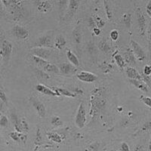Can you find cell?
<instances>
[{
  "label": "cell",
  "mask_w": 151,
  "mask_h": 151,
  "mask_svg": "<svg viewBox=\"0 0 151 151\" xmlns=\"http://www.w3.org/2000/svg\"><path fill=\"white\" fill-rule=\"evenodd\" d=\"M21 126L22 132L23 131H24V132H28V131H29V125H28L26 119L24 118L21 119Z\"/></svg>",
  "instance_id": "cell-40"
},
{
  "label": "cell",
  "mask_w": 151,
  "mask_h": 151,
  "mask_svg": "<svg viewBox=\"0 0 151 151\" xmlns=\"http://www.w3.org/2000/svg\"><path fill=\"white\" fill-rule=\"evenodd\" d=\"M140 101L144 102V104L146 105V106L150 107L151 99L150 97H146V96H144V95H141V96H140Z\"/></svg>",
  "instance_id": "cell-37"
},
{
  "label": "cell",
  "mask_w": 151,
  "mask_h": 151,
  "mask_svg": "<svg viewBox=\"0 0 151 151\" xmlns=\"http://www.w3.org/2000/svg\"><path fill=\"white\" fill-rule=\"evenodd\" d=\"M110 36L113 41H117L119 39V33L118 30H116V29H113L110 32Z\"/></svg>",
  "instance_id": "cell-39"
},
{
  "label": "cell",
  "mask_w": 151,
  "mask_h": 151,
  "mask_svg": "<svg viewBox=\"0 0 151 151\" xmlns=\"http://www.w3.org/2000/svg\"><path fill=\"white\" fill-rule=\"evenodd\" d=\"M0 100L3 101L5 104H8V101H7V97L5 95V93L4 92L3 90L0 88Z\"/></svg>",
  "instance_id": "cell-42"
},
{
  "label": "cell",
  "mask_w": 151,
  "mask_h": 151,
  "mask_svg": "<svg viewBox=\"0 0 151 151\" xmlns=\"http://www.w3.org/2000/svg\"><path fill=\"white\" fill-rule=\"evenodd\" d=\"M86 110L85 107V104L83 102H81L79 104V106L78 107L77 112L75 116V125L77 126L79 129H83L86 125Z\"/></svg>",
  "instance_id": "cell-2"
},
{
  "label": "cell",
  "mask_w": 151,
  "mask_h": 151,
  "mask_svg": "<svg viewBox=\"0 0 151 151\" xmlns=\"http://www.w3.org/2000/svg\"><path fill=\"white\" fill-rule=\"evenodd\" d=\"M9 125V119L5 116H2L0 118V127H5Z\"/></svg>",
  "instance_id": "cell-41"
},
{
  "label": "cell",
  "mask_w": 151,
  "mask_h": 151,
  "mask_svg": "<svg viewBox=\"0 0 151 151\" xmlns=\"http://www.w3.org/2000/svg\"><path fill=\"white\" fill-rule=\"evenodd\" d=\"M93 33H94V35H96V36H99V35L101 34V29H99V28L94 27V29H93Z\"/></svg>",
  "instance_id": "cell-49"
},
{
  "label": "cell",
  "mask_w": 151,
  "mask_h": 151,
  "mask_svg": "<svg viewBox=\"0 0 151 151\" xmlns=\"http://www.w3.org/2000/svg\"><path fill=\"white\" fill-rule=\"evenodd\" d=\"M5 105L6 104H5L3 101H2L0 100V111L1 112L5 111Z\"/></svg>",
  "instance_id": "cell-50"
},
{
  "label": "cell",
  "mask_w": 151,
  "mask_h": 151,
  "mask_svg": "<svg viewBox=\"0 0 151 151\" xmlns=\"http://www.w3.org/2000/svg\"><path fill=\"white\" fill-rule=\"evenodd\" d=\"M10 116L11 120H12V122L13 123V125H14L16 132H19V133H22V130H21V119H20V118L18 117L17 113H15V111H12V113H11Z\"/></svg>",
  "instance_id": "cell-17"
},
{
  "label": "cell",
  "mask_w": 151,
  "mask_h": 151,
  "mask_svg": "<svg viewBox=\"0 0 151 151\" xmlns=\"http://www.w3.org/2000/svg\"><path fill=\"white\" fill-rule=\"evenodd\" d=\"M121 22L127 28H130L132 26V14L130 13H125L122 16Z\"/></svg>",
  "instance_id": "cell-26"
},
{
  "label": "cell",
  "mask_w": 151,
  "mask_h": 151,
  "mask_svg": "<svg viewBox=\"0 0 151 151\" xmlns=\"http://www.w3.org/2000/svg\"><path fill=\"white\" fill-rule=\"evenodd\" d=\"M29 99H30L32 105H33V106L35 108V110H36L38 115L40 116L41 118L45 117V114H46V109H45V105L43 104L37 98H36L34 96L31 97Z\"/></svg>",
  "instance_id": "cell-7"
},
{
  "label": "cell",
  "mask_w": 151,
  "mask_h": 151,
  "mask_svg": "<svg viewBox=\"0 0 151 151\" xmlns=\"http://www.w3.org/2000/svg\"><path fill=\"white\" fill-rule=\"evenodd\" d=\"M21 133H19V132H12L9 133V136H10V137L14 141H21Z\"/></svg>",
  "instance_id": "cell-36"
},
{
  "label": "cell",
  "mask_w": 151,
  "mask_h": 151,
  "mask_svg": "<svg viewBox=\"0 0 151 151\" xmlns=\"http://www.w3.org/2000/svg\"><path fill=\"white\" fill-rule=\"evenodd\" d=\"M66 44H67V41H66V39L64 36H62L61 34L58 35V36L55 37V42H54V45H55V48L57 49L61 50L64 49L66 46Z\"/></svg>",
  "instance_id": "cell-18"
},
{
  "label": "cell",
  "mask_w": 151,
  "mask_h": 151,
  "mask_svg": "<svg viewBox=\"0 0 151 151\" xmlns=\"http://www.w3.org/2000/svg\"><path fill=\"white\" fill-rule=\"evenodd\" d=\"M136 18H137V25L139 28V33L141 36H144L146 31V18L144 13L140 8H137L135 12Z\"/></svg>",
  "instance_id": "cell-6"
},
{
  "label": "cell",
  "mask_w": 151,
  "mask_h": 151,
  "mask_svg": "<svg viewBox=\"0 0 151 151\" xmlns=\"http://www.w3.org/2000/svg\"><path fill=\"white\" fill-rule=\"evenodd\" d=\"M107 151H116V150H107Z\"/></svg>",
  "instance_id": "cell-51"
},
{
  "label": "cell",
  "mask_w": 151,
  "mask_h": 151,
  "mask_svg": "<svg viewBox=\"0 0 151 151\" xmlns=\"http://www.w3.org/2000/svg\"><path fill=\"white\" fill-rule=\"evenodd\" d=\"M42 142V134H41V130L40 128H38L37 132H36V137L35 140V144L36 145H40Z\"/></svg>",
  "instance_id": "cell-38"
},
{
  "label": "cell",
  "mask_w": 151,
  "mask_h": 151,
  "mask_svg": "<svg viewBox=\"0 0 151 151\" xmlns=\"http://www.w3.org/2000/svg\"><path fill=\"white\" fill-rule=\"evenodd\" d=\"M149 130H150V121H149V122H147L146 123L144 124L142 127H141L139 130L137 131V132H136L134 134H141V132H142V133H144V132H146Z\"/></svg>",
  "instance_id": "cell-33"
},
{
  "label": "cell",
  "mask_w": 151,
  "mask_h": 151,
  "mask_svg": "<svg viewBox=\"0 0 151 151\" xmlns=\"http://www.w3.org/2000/svg\"><path fill=\"white\" fill-rule=\"evenodd\" d=\"M129 83L132 85L137 88V89L141 90L143 92L147 93L149 91V88L142 80H133V79H129Z\"/></svg>",
  "instance_id": "cell-20"
},
{
  "label": "cell",
  "mask_w": 151,
  "mask_h": 151,
  "mask_svg": "<svg viewBox=\"0 0 151 151\" xmlns=\"http://www.w3.org/2000/svg\"><path fill=\"white\" fill-rule=\"evenodd\" d=\"M12 49H13V46H12V44L10 42L5 40L2 42V48H1V50H0V53H1L2 58H3V60L6 63L10 60Z\"/></svg>",
  "instance_id": "cell-8"
},
{
  "label": "cell",
  "mask_w": 151,
  "mask_h": 151,
  "mask_svg": "<svg viewBox=\"0 0 151 151\" xmlns=\"http://www.w3.org/2000/svg\"><path fill=\"white\" fill-rule=\"evenodd\" d=\"M72 37L76 44H77V45L81 44L82 40H83V31H82L81 27L79 25L76 26L75 28L73 29Z\"/></svg>",
  "instance_id": "cell-15"
},
{
  "label": "cell",
  "mask_w": 151,
  "mask_h": 151,
  "mask_svg": "<svg viewBox=\"0 0 151 151\" xmlns=\"http://www.w3.org/2000/svg\"><path fill=\"white\" fill-rule=\"evenodd\" d=\"M117 51L116 52L115 54H113V57H114V59H115V61L116 63V64L118 65V67L121 69V70H123L124 67L125 66V62L124 58H122V56L119 54H117Z\"/></svg>",
  "instance_id": "cell-25"
},
{
  "label": "cell",
  "mask_w": 151,
  "mask_h": 151,
  "mask_svg": "<svg viewBox=\"0 0 151 151\" xmlns=\"http://www.w3.org/2000/svg\"><path fill=\"white\" fill-rule=\"evenodd\" d=\"M31 58H32V59H33V60L34 61V63L35 64H36V65H37L38 67H41V68H42V69H43V67H45V66H46L47 64L49 63L48 60H45L42 58H38V57L33 56V55H32V56H31Z\"/></svg>",
  "instance_id": "cell-28"
},
{
  "label": "cell",
  "mask_w": 151,
  "mask_h": 151,
  "mask_svg": "<svg viewBox=\"0 0 151 151\" xmlns=\"http://www.w3.org/2000/svg\"><path fill=\"white\" fill-rule=\"evenodd\" d=\"M124 57H125V62L129 64L130 65H134L136 64V58L134 57V54L132 52V49L130 48H128L125 50V53H124Z\"/></svg>",
  "instance_id": "cell-19"
},
{
  "label": "cell",
  "mask_w": 151,
  "mask_h": 151,
  "mask_svg": "<svg viewBox=\"0 0 151 151\" xmlns=\"http://www.w3.org/2000/svg\"><path fill=\"white\" fill-rule=\"evenodd\" d=\"M67 59L69 60V61L70 62V64H72L73 66H74L75 67H78L79 66V59H78L77 56L75 55L74 53H73L71 52V50L68 49L67 51Z\"/></svg>",
  "instance_id": "cell-22"
},
{
  "label": "cell",
  "mask_w": 151,
  "mask_h": 151,
  "mask_svg": "<svg viewBox=\"0 0 151 151\" xmlns=\"http://www.w3.org/2000/svg\"><path fill=\"white\" fill-rule=\"evenodd\" d=\"M100 143L98 141H94L91 143L88 146L86 147L85 151H98L99 149Z\"/></svg>",
  "instance_id": "cell-31"
},
{
  "label": "cell",
  "mask_w": 151,
  "mask_h": 151,
  "mask_svg": "<svg viewBox=\"0 0 151 151\" xmlns=\"http://www.w3.org/2000/svg\"><path fill=\"white\" fill-rule=\"evenodd\" d=\"M101 70L103 71L104 73H110L112 70H113V65L110 64V63H107V62H104L102 64V65L101 66Z\"/></svg>",
  "instance_id": "cell-32"
},
{
  "label": "cell",
  "mask_w": 151,
  "mask_h": 151,
  "mask_svg": "<svg viewBox=\"0 0 151 151\" xmlns=\"http://www.w3.org/2000/svg\"><path fill=\"white\" fill-rule=\"evenodd\" d=\"M119 151H130V148H129V146L128 145L127 143H122L120 148H119Z\"/></svg>",
  "instance_id": "cell-45"
},
{
  "label": "cell",
  "mask_w": 151,
  "mask_h": 151,
  "mask_svg": "<svg viewBox=\"0 0 151 151\" xmlns=\"http://www.w3.org/2000/svg\"><path fill=\"white\" fill-rule=\"evenodd\" d=\"M52 90H53L55 92L60 94V95H64V96L69 97V98H75V97L76 96L74 93L71 92V91L66 89V88H58V87H52Z\"/></svg>",
  "instance_id": "cell-23"
},
{
  "label": "cell",
  "mask_w": 151,
  "mask_h": 151,
  "mask_svg": "<svg viewBox=\"0 0 151 151\" xmlns=\"http://www.w3.org/2000/svg\"><path fill=\"white\" fill-rule=\"evenodd\" d=\"M126 75L129 77V79H133V80H142L141 75L138 73V71L135 68L132 67H126Z\"/></svg>",
  "instance_id": "cell-16"
},
{
  "label": "cell",
  "mask_w": 151,
  "mask_h": 151,
  "mask_svg": "<svg viewBox=\"0 0 151 151\" xmlns=\"http://www.w3.org/2000/svg\"><path fill=\"white\" fill-rule=\"evenodd\" d=\"M37 9L39 12H42V13H47V12H50L52 9V4L50 3L49 1L47 0H38V1H35Z\"/></svg>",
  "instance_id": "cell-12"
},
{
  "label": "cell",
  "mask_w": 151,
  "mask_h": 151,
  "mask_svg": "<svg viewBox=\"0 0 151 151\" xmlns=\"http://www.w3.org/2000/svg\"><path fill=\"white\" fill-rule=\"evenodd\" d=\"M88 27L92 29H94V27H97L96 24H95V22H94V19L93 17H89L88 19Z\"/></svg>",
  "instance_id": "cell-46"
},
{
  "label": "cell",
  "mask_w": 151,
  "mask_h": 151,
  "mask_svg": "<svg viewBox=\"0 0 151 151\" xmlns=\"http://www.w3.org/2000/svg\"><path fill=\"white\" fill-rule=\"evenodd\" d=\"M59 71L61 74L64 75H72L76 73L77 68L73 66L71 64H67V63H63L58 66Z\"/></svg>",
  "instance_id": "cell-11"
},
{
  "label": "cell",
  "mask_w": 151,
  "mask_h": 151,
  "mask_svg": "<svg viewBox=\"0 0 151 151\" xmlns=\"http://www.w3.org/2000/svg\"><path fill=\"white\" fill-rule=\"evenodd\" d=\"M104 5L105 12H106L107 18L108 20H111L112 17H113V11H112L110 2L108 1H104Z\"/></svg>",
  "instance_id": "cell-30"
},
{
  "label": "cell",
  "mask_w": 151,
  "mask_h": 151,
  "mask_svg": "<svg viewBox=\"0 0 151 151\" xmlns=\"http://www.w3.org/2000/svg\"><path fill=\"white\" fill-rule=\"evenodd\" d=\"M53 52L54 51L52 48H42V47H33L30 50V53L32 54V55L42 58L45 60L50 58V57L52 56Z\"/></svg>",
  "instance_id": "cell-3"
},
{
  "label": "cell",
  "mask_w": 151,
  "mask_h": 151,
  "mask_svg": "<svg viewBox=\"0 0 151 151\" xmlns=\"http://www.w3.org/2000/svg\"><path fill=\"white\" fill-rule=\"evenodd\" d=\"M36 88L38 91H40V93L45 94V95H48V96H60V94L55 92L53 90L49 88V87L44 86L42 84H38L36 86Z\"/></svg>",
  "instance_id": "cell-14"
},
{
  "label": "cell",
  "mask_w": 151,
  "mask_h": 151,
  "mask_svg": "<svg viewBox=\"0 0 151 151\" xmlns=\"http://www.w3.org/2000/svg\"><path fill=\"white\" fill-rule=\"evenodd\" d=\"M51 123L54 125V126H57V127H59L60 125H63V121L60 119V118L59 116H53L52 118V120H51Z\"/></svg>",
  "instance_id": "cell-34"
},
{
  "label": "cell",
  "mask_w": 151,
  "mask_h": 151,
  "mask_svg": "<svg viewBox=\"0 0 151 151\" xmlns=\"http://www.w3.org/2000/svg\"><path fill=\"white\" fill-rule=\"evenodd\" d=\"M47 136H48V139L50 141H53L55 143H58V144H60L63 141V138L61 137V136L58 134V133H55V132H48L47 133Z\"/></svg>",
  "instance_id": "cell-27"
},
{
  "label": "cell",
  "mask_w": 151,
  "mask_h": 151,
  "mask_svg": "<svg viewBox=\"0 0 151 151\" xmlns=\"http://www.w3.org/2000/svg\"><path fill=\"white\" fill-rule=\"evenodd\" d=\"M94 22H95V24H96L97 27L99 28V29L104 27L105 24H106V22H105L104 20H102V19L99 16L97 15V14H96V16H95V20H94Z\"/></svg>",
  "instance_id": "cell-35"
},
{
  "label": "cell",
  "mask_w": 151,
  "mask_h": 151,
  "mask_svg": "<svg viewBox=\"0 0 151 151\" xmlns=\"http://www.w3.org/2000/svg\"><path fill=\"white\" fill-rule=\"evenodd\" d=\"M58 5H59V8H60V11H63L64 9H66V6L67 5V1H58Z\"/></svg>",
  "instance_id": "cell-47"
},
{
  "label": "cell",
  "mask_w": 151,
  "mask_h": 151,
  "mask_svg": "<svg viewBox=\"0 0 151 151\" xmlns=\"http://www.w3.org/2000/svg\"><path fill=\"white\" fill-rule=\"evenodd\" d=\"M5 15V8L2 4V1H0V18H2Z\"/></svg>",
  "instance_id": "cell-44"
},
{
  "label": "cell",
  "mask_w": 151,
  "mask_h": 151,
  "mask_svg": "<svg viewBox=\"0 0 151 151\" xmlns=\"http://www.w3.org/2000/svg\"><path fill=\"white\" fill-rule=\"evenodd\" d=\"M98 48L104 54H109L111 51V46L110 43L105 39H103L98 43Z\"/></svg>",
  "instance_id": "cell-21"
},
{
  "label": "cell",
  "mask_w": 151,
  "mask_h": 151,
  "mask_svg": "<svg viewBox=\"0 0 151 151\" xmlns=\"http://www.w3.org/2000/svg\"><path fill=\"white\" fill-rule=\"evenodd\" d=\"M76 77L82 82L88 83H94L98 79V76L88 71H81L79 73L76 74Z\"/></svg>",
  "instance_id": "cell-10"
},
{
  "label": "cell",
  "mask_w": 151,
  "mask_h": 151,
  "mask_svg": "<svg viewBox=\"0 0 151 151\" xmlns=\"http://www.w3.org/2000/svg\"><path fill=\"white\" fill-rule=\"evenodd\" d=\"M131 49L134 54L135 58L139 60L140 61H144L147 58V55L142 47L134 40H131L130 42Z\"/></svg>",
  "instance_id": "cell-4"
},
{
  "label": "cell",
  "mask_w": 151,
  "mask_h": 151,
  "mask_svg": "<svg viewBox=\"0 0 151 151\" xmlns=\"http://www.w3.org/2000/svg\"><path fill=\"white\" fill-rule=\"evenodd\" d=\"M52 36H51L48 33L42 35L40 37L36 39V43H35V47H42V48H52Z\"/></svg>",
  "instance_id": "cell-5"
},
{
  "label": "cell",
  "mask_w": 151,
  "mask_h": 151,
  "mask_svg": "<svg viewBox=\"0 0 151 151\" xmlns=\"http://www.w3.org/2000/svg\"><path fill=\"white\" fill-rule=\"evenodd\" d=\"M150 7H151V2H150V1H149V2L147 3V7H146L147 13V14L149 15V17H150V16H151Z\"/></svg>",
  "instance_id": "cell-48"
},
{
  "label": "cell",
  "mask_w": 151,
  "mask_h": 151,
  "mask_svg": "<svg viewBox=\"0 0 151 151\" xmlns=\"http://www.w3.org/2000/svg\"><path fill=\"white\" fill-rule=\"evenodd\" d=\"M144 75L145 76H150L151 74V66L150 65H145L144 67Z\"/></svg>",
  "instance_id": "cell-43"
},
{
  "label": "cell",
  "mask_w": 151,
  "mask_h": 151,
  "mask_svg": "<svg viewBox=\"0 0 151 151\" xmlns=\"http://www.w3.org/2000/svg\"><path fill=\"white\" fill-rule=\"evenodd\" d=\"M68 2V11H67V14H66V17L67 19H70L71 17H73L74 14L77 12L79 6V2L77 0H70Z\"/></svg>",
  "instance_id": "cell-13"
},
{
  "label": "cell",
  "mask_w": 151,
  "mask_h": 151,
  "mask_svg": "<svg viewBox=\"0 0 151 151\" xmlns=\"http://www.w3.org/2000/svg\"><path fill=\"white\" fill-rule=\"evenodd\" d=\"M2 4L10 13L14 21H20L23 17V2L19 0H3Z\"/></svg>",
  "instance_id": "cell-1"
},
{
  "label": "cell",
  "mask_w": 151,
  "mask_h": 151,
  "mask_svg": "<svg viewBox=\"0 0 151 151\" xmlns=\"http://www.w3.org/2000/svg\"><path fill=\"white\" fill-rule=\"evenodd\" d=\"M43 70L46 72L47 73H55V74H59L60 73V71H59L58 67L55 64H51V63H48L45 67H43Z\"/></svg>",
  "instance_id": "cell-24"
},
{
  "label": "cell",
  "mask_w": 151,
  "mask_h": 151,
  "mask_svg": "<svg viewBox=\"0 0 151 151\" xmlns=\"http://www.w3.org/2000/svg\"><path fill=\"white\" fill-rule=\"evenodd\" d=\"M34 71L36 76H37L38 78H40V79H50L49 74L45 72L43 70H40V69H38V68H34Z\"/></svg>",
  "instance_id": "cell-29"
},
{
  "label": "cell",
  "mask_w": 151,
  "mask_h": 151,
  "mask_svg": "<svg viewBox=\"0 0 151 151\" xmlns=\"http://www.w3.org/2000/svg\"><path fill=\"white\" fill-rule=\"evenodd\" d=\"M12 34L14 35L18 40H25L29 36V31L20 25H14L12 28Z\"/></svg>",
  "instance_id": "cell-9"
}]
</instances>
